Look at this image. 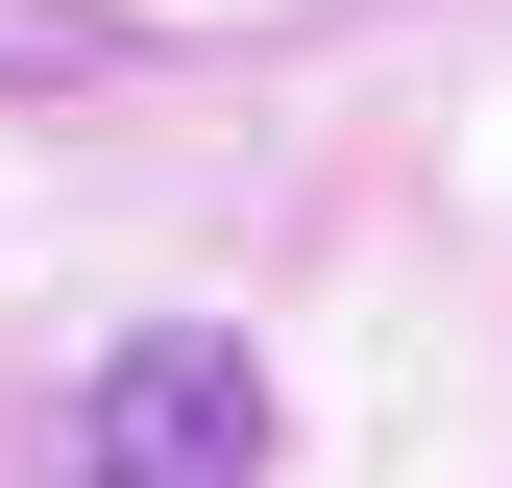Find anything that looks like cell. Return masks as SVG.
Segmentation results:
<instances>
[{
  "label": "cell",
  "mask_w": 512,
  "mask_h": 488,
  "mask_svg": "<svg viewBox=\"0 0 512 488\" xmlns=\"http://www.w3.org/2000/svg\"><path fill=\"white\" fill-rule=\"evenodd\" d=\"M293 464V391H269V342L244 318H147V342H98V391H74V488H269Z\"/></svg>",
  "instance_id": "1"
}]
</instances>
